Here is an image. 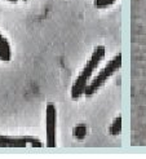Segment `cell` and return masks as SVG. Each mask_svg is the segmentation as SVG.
Wrapping results in <instances>:
<instances>
[{"label": "cell", "mask_w": 146, "mask_h": 159, "mask_svg": "<svg viewBox=\"0 0 146 159\" xmlns=\"http://www.w3.org/2000/svg\"><path fill=\"white\" fill-rule=\"evenodd\" d=\"M103 57H105V47H102V45L96 47L92 56L89 57L88 62L85 63L84 69L80 71L76 80L74 82V84L71 87V98L72 100H78L84 94V91L87 88L88 83L91 82L94 70L98 67V65L103 60Z\"/></svg>", "instance_id": "cell-1"}, {"label": "cell", "mask_w": 146, "mask_h": 159, "mask_svg": "<svg viewBox=\"0 0 146 159\" xmlns=\"http://www.w3.org/2000/svg\"><path fill=\"white\" fill-rule=\"evenodd\" d=\"M120 65H121V54L118 53V54L114 56V58H112L98 74H97L93 79H91V82L88 83L87 88L84 91V96L91 97L96 92H98L103 87V84L120 69Z\"/></svg>", "instance_id": "cell-2"}, {"label": "cell", "mask_w": 146, "mask_h": 159, "mask_svg": "<svg viewBox=\"0 0 146 159\" xmlns=\"http://www.w3.org/2000/svg\"><path fill=\"white\" fill-rule=\"evenodd\" d=\"M43 148L36 137L31 136H4L0 134V148Z\"/></svg>", "instance_id": "cell-3"}, {"label": "cell", "mask_w": 146, "mask_h": 159, "mask_svg": "<svg viewBox=\"0 0 146 159\" xmlns=\"http://www.w3.org/2000/svg\"><path fill=\"white\" fill-rule=\"evenodd\" d=\"M56 120L57 110L53 104H48L45 109V133H47V148H56Z\"/></svg>", "instance_id": "cell-4"}, {"label": "cell", "mask_w": 146, "mask_h": 159, "mask_svg": "<svg viewBox=\"0 0 146 159\" xmlns=\"http://www.w3.org/2000/svg\"><path fill=\"white\" fill-rule=\"evenodd\" d=\"M12 58V51H11V45L9 42L0 34V61L8 62Z\"/></svg>", "instance_id": "cell-5"}, {"label": "cell", "mask_w": 146, "mask_h": 159, "mask_svg": "<svg viewBox=\"0 0 146 159\" xmlns=\"http://www.w3.org/2000/svg\"><path fill=\"white\" fill-rule=\"evenodd\" d=\"M109 132L112 134V136H118V134H120V132H121V116L120 115L116 116L114 119V122L111 123Z\"/></svg>", "instance_id": "cell-6"}, {"label": "cell", "mask_w": 146, "mask_h": 159, "mask_svg": "<svg viewBox=\"0 0 146 159\" xmlns=\"http://www.w3.org/2000/svg\"><path fill=\"white\" fill-rule=\"evenodd\" d=\"M116 2V0H94V7L98 8V9H103V8H107L110 5H112Z\"/></svg>", "instance_id": "cell-7"}, {"label": "cell", "mask_w": 146, "mask_h": 159, "mask_svg": "<svg viewBox=\"0 0 146 159\" xmlns=\"http://www.w3.org/2000/svg\"><path fill=\"white\" fill-rule=\"evenodd\" d=\"M85 128H84V125H80V127H76L75 131H74V134L78 137V139H83L85 136Z\"/></svg>", "instance_id": "cell-8"}, {"label": "cell", "mask_w": 146, "mask_h": 159, "mask_svg": "<svg viewBox=\"0 0 146 159\" xmlns=\"http://www.w3.org/2000/svg\"><path fill=\"white\" fill-rule=\"evenodd\" d=\"M8 2H12V3H14V2H17V0H8Z\"/></svg>", "instance_id": "cell-9"}]
</instances>
